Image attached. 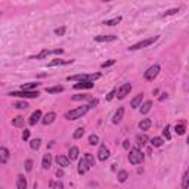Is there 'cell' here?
<instances>
[{"instance_id": "6da1fadb", "label": "cell", "mask_w": 189, "mask_h": 189, "mask_svg": "<svg viewBox=\"0 0 189 189\" xmlns=\"http://www.w3.org/2000/svg\"><path fill=\"white\" fill-rule=\"evenodd\" d=\"M89 105H83V106H78V108H76V110H71V111L65 112V118L67 120H77V118H80V117H83L86 112L89 111Z\"/></svg>"}, {"instance_id": "7a4b0ae2", "label": "cell", "mask_w": 189, "mask_h": 189, "mask_svg": "<svg viewBox=\"0 0 189 189\" xmlns=\"http://www.w3.org/2000/svg\"><path fill=\"white\" fill-rule=\"evenodd\" d=\"M129 161H130V164L137 166V164H140V163L143 161V154H142L137 148H133V149H130V154H129Z\"/></svg>"}, {"instance_id": "3957f363", "label": "cell", "mask_w": 189, "mask_h": 189, "mask_svg": "<svg viewBox=\"0 0 189 189\" xmlns=\"http://www.w3.org/2000/svg\"><path fill=\"white\" fill-rule=\"evenodd\" d=\"M158 40V35H155V37H151V39H146V40H142V42H139V43H136V45L130 46L129 47V50H139V49H143V47H146V46L152 45L154 42H157Z\"/></svg>"}, {"instance_id": "277c9868", "label": "cell", "mask_w": 189, "mask_h": 189, "mask_svg": "<svg viewBox=\"0 0 189 189\" xmlns=\"http://www.w3.org/2000/svg\"><path fill=\"white\" fill-rule=\"evenodd\" d=\"M160 65H152V67H149L146 71H145V74H143V77L148 80V81H152L154 78L160 74Z\"/></svg>"}, {"instance_id": "5b68a950", "label": "cell", "mask_w": 189, "mask_h": 189, "mask_svg": "<svg viewBox=\"0 0 189 189\" xmlns=\"http://www.w3.org/2000/svg\"><path fill=\"white\" fill-rule=\"evenodd\" d=\"M40 93L37 90H19V92H12L11 96H19V98H37Z\"/></svg>"}, {"instance_id": "8992f818", "label": "cell", "mask_w": 189, "mask_h": 189, "mask_svg": "<svg viewBox=\"0 0 189 189\" xmlns=\"http://www.w3.org/2000/svg\"><path fill=\"white\" fill-rule=\"evenodd\" d=\"M130 92H132V84H130V83H124L121 87L118 89V92H117V98H118V99H124Z\"/></svg>"}, {"instance_id": "52a82bcc", "label": "cell", "mask_w": 189, "mask_h": 189, "mask_svg": "<svg viewBox=\"0 0 189 189\" xmlns=\"http://www.w3.org/2000/svg\"><path fill=\"white\" fill-rule=\"evenodd\" d=\"M89 168H92L90 163L87 161V160H86V158H84V157H83V158L78 161V168H77V170H78V174H86Z\"/></svg>"}, {"instance_id": "ba28073f", "label": "cell", "mask_w": 189, "mask_h": 189, "mask_svg": "<svg viewBox=\"0 0 189 189\" xmlns=\"http://www.w3.org/2000/svg\"><path fill=\"white\" fill-rule=\"evenodd\" d=\"M108 157H110V151H108V148H106L105 145H102V146L99 148V151H98V160H99V161H105Z\"/></svg>"}, {"instance_id": "9c48e42d", "label": "cell", "mask_w": 189, "mask_h": 189, "mask_svg": "<svg viewBox=\"0 0 189 189\" xmlns=\"http://www.w3.org/2000/svg\"><path fill=\"white\" fill-rule=\"evenodd\" d=\"M40 118H42V111L37 110V111H34L33 114H31V117H30V120H28V124H30V126H34V124H37V123L40 121Z\"/></svg>"}, {"instance_id": "30bf717a", "label": "cell", "mask_w": 189, "mask_h": 189, "mask_svg": "<svg viewBox=\"0 0 189 189\" xmlns=\"http://www.w3.org/2000/svg\"><path fill=\"white\" fill-rule=\"evenodd\" d=\"M9 149L8 148H0V163L2 164H6L8 160H9Z\"/></svg>"}, {"instance_id": "8fae6325", "label": "cell", "mask_w": 189, "mask_h": 189, "mask_svg": "<svg viewBox=\"0 0 189 189\" xmlns=\"http://www.w3.org/2000/svg\"><path fill=\"white\" fill-rule=\"evenodd\" d=\"M55 118H56V114H55V112H47L45 117L42 118V123H43L45 126H47V124H52V123L55 121Z\"/></svg>"}, {"instance_id": "7c38bea8", "label": "cell", "mask_w": 189, "mask_h": 189, "mask_svg": "<svg viewBox=\"0 0 189 189\" xmlns=\"http://www.w3.org/2000/svg\"><path fill=\"white\" fill-rule=\"evenodd\" d=\"M123 115H124V108H118L115 114H114V117H112V123L114 124H118V123L123 120Z\"/></svg>"}, {"instance_id": "4fadbf2b", "label": "cell", "mask_w": 189, "mask_h": 189, "mask_svg": "<svg viewBox=\"0 0 189 189\" xmlns=\"http://www.w3.org/2000/svg\"><path fill=\"white\" fill-rule=\"evenodd\" d=\"M95 84L92 83V81H80V83H77L76 86H74V89H77V90H80V89H92Z\"/></svg>"}, {"instance_id": "5bb4252c", "label": "cell", "mask_w": 189, "mask_h": 189, "mask_svg": "<svg viewBox=\"0 0 189 189\" xmlns=\"http://www.w3.org/2000/svg\"><path fill=\"white\" fill-rule=\"evenodd\" d=\"M56 163H58V166H61V167L69 166V160H68V157H65V155H58L56 157Z\"/></svg>"}, {"instance_id": "9a60e30c", "label": "cell", "mask_w": 189, "mask_h": 189, "mask_svg": "<svg viewBox=\"0 0 189 189\" xmlns=\"http://www.w3.org/2000/svg\"><path fill=\"white\" fill-rule=\"evenodd\" d=\"M50 166H52V155L50 154H45L43 155V161H42V167L45 170H47Z\"/></svg>"}, {"instance_id": "2e32d148", "label": "cell", "mask_w": 189, "mask_h": 189, "mask_svg": "<svg viewBox=\"0 0 189 189\" xmlns=\"http://www.w3.org/2000/svg\"><path fill=\"white\" fill-rule=\"evenodd\" d=\"M16 189H27V179L22 174H19L16 179Z\"/></svg>"}, {"instance_id": "e0dca14e", "label": "cell", "mask_w": 189, "mask_h": 189, "mask_svg": "<svg viewBox=\"0 0 189 189\" xmlns=\"http://www.w3.org/2000/svg\"><path fill=\"white\" fill-rule=\"evenodd\" d=\"M142 99H143V95L142 93H139L137 96H134L133 98V100H132V108H139L140 106V103H142Z\"/></svg>"}, {"instance_id": "ac0fdd59", "label": "cell", "mask_w": 189, "mask_h": 189, "mask_svg": "<svg viewBox=\"0 0 189 189\" xmlns=\"http://www.w3.org/2000/svg\"><path fill=\"white\" fill-rule=\"evenodd\" d=\"M78 157V148L77 146H71L69 148V152H68V160L69 161H74Z\"/></svg>"}, {"instance_id": "d6986e66", "label": "cell", "mask_w": 189, "mask_h": 189, "mask_svg": "<svg viewBox=\"0 0 189 189\" xmlns=\"http://www.w3.org/2000/svg\"><path fill=\"white\" fill-rule=\"evenodd\" d=\"M117 35H96L95 42H114Z\"/></svg>"}, {"instance_id": "ffe728a7", "label": "cell", "mask_w": 189, "mask_h": 189, "mask_svg": "<svg viewBox=\"0 0 189 189\" xmlns=\"http://www.w3.org/2000/svg\"><path fill=\"white\" fill-rule=\"evenodd\" d=\"M151 108H152V102H151V100H146V102H143V103L140 105V112H142V114H148V112L151 111Z\"/></svg>"}, {"instance_id": "44dd1931", "label": "cell", "mask_w": 189, "mask_h": 189, "mask_svg": "<svg viewBox=\"0 0 189 189\" xmlns=\"http://www.w3.org/2000/svg\"><path fill=\"white\" fill-rule=\"evenodd\" d=\"M73 62V59H69V61H62V59H55V61H50L49 64H47V67H56V65H64V64H71Z\"/></svg>"}, {"instance_id": "7402d4cb", "label": "cell", "mask_w": 189, "mask_h": 189, "mask_svg": "<svg viewBox=\"0 0 189 189\" xmlns=\"http://www.w3.org/2000/svg\"><path fill=\"white\" fill-rule=\"evenodd\" d=\"M12 126H13V127H24V117H21V115L15 117V118L12 120Z\"/></svg>"}, {"instance_id": "603a6c76", "label": "cell", "mask_w": 189, "mask_h": 189, "mask_svg": "<svg viewBox=\"0 0 189 189\" xmlns=\"http://www.w3.org/2000/svg\"><path fill=\"white\" fill-rule=\"evenodd\" d=\"M149 127H151V120L149 118H143L142 121L139 123V129L140 130H148Z\"/></svg>"}, {"instance_id": "cb8c5ba5", "label": "cell", "mask_w": 189, "mask_h": 189, "mask_svg": "<svg viewBox=\"0 0 189 189\" xmlns=\"http://www.w3.org/2000/svg\"><path fill=\"white\" fill-rule=\"evenodd\" d=\"M52 53V50H47V49H45V50H42L39 55H35V56H33L31 59H45V58H47V56Z\"/></svg>"}, {"instance_id": "d4e9b609", "label": "cell", "mask_w": 189, "mask_h": 189, "mask_svg": "<svg viewBox=\"0 0 189 189\" xmlns=\"http://www.w3.org/2000/svg\"><path fill=\"white\" fill-rule=\"evenodd\" d=\"M174 132L177 134H185L186 132V127H185V123H180V124H176L174 126Z\"/></svg>"}, {"instance_id": "484cf974", "label": "cell", "mask_w": 189, "mask_h": 189, "mask_svg": "<svg viewBox=\"0 0 189 189\" xmlns=\"http://www.w3.org/2000/svg\"><path fill=\"white\" fill-rule=\"evenodd\" d=\"M40 83H27V84H22L21 86V90H34L35 87H39Z\"/></svg>"}, {"instance_id": "4316f807", "label": "cell", "mask_w": 189, "mask_h": 189, "mask_svg": "<svg viewBox=\"0 0 189 189\" xmlns=\"http://www.w3.org/2000/svg\"><path fill=\"white\" fill-rule=\"evenodd\" d=\"M188 185H189V173L185 171L183 177H182V189H188Z\"/></svg>"}, {"instance_id": "83f0119b", "label": "cell", "mask_w": 189, "mask_h": 189, "mask_svg": "<svg viewBox=\"0 0 189 189\" xmlns=\"http://www.w3.org/2000/svg\"><path fill=\"white\" fill-rule=\"evenodd\" d=\"M117 177H118V182H121V183H123V182H126V180H127V177H129V173H127L126 170H120Z\"/></svg>"}, {"instance_id": "f1b7e54d", "label": "cell", "mask_w": 189, "mask_h": 189, "mask_svg": "<svg viewBox=\"0 0 189 189\" xmlns=\"http://www.w3.org/2000/svg\"><path fill=\"white\" fill-rule=\"evenodd\" d=\"M121 22V16H115V18H112V19H110V21H105V25H110V27H112V25H117V24Z\"/></svg>"}, {"instance_id": "f546056e", "label": "cell", "mask_w": 189, "mask_h": 189, "mask_svg": "<svg viewBox=\"0 0 189 189\" xmlns=\"http://www.w3.org/2000/svg\"><path fill=\"white\" fill-rule=\"evenodd\" d=\"M13 106H15L16 110H27V108H28V103H27L25 100H19V102H15Z\"/></svg>"}, {"instance_id": "4dcf8cb0", "label": "cell", "mask_w": 189, "mask_h": 189, "mask_svg": "<svg viewBox=\"0 0 189 189\" xmlns=\"http://www.w3.org/2000/svg\"><path fill=\"white\" fill-rule=\"evenodd\" d=\"M163 143H164V140H163L161 137H152V139H151V145L155 146V148H160Z\"/></svg>"}, {"instance_id": "1f68e13d", "label": "cell", "mask_w": 189, "mask_h": 189, "mask_svg": "<svg viewBox=\"0 0 189 189\" xmlns=\"http://www.w3.org/2000/svg\"><path fill=\"white\" fill-rule=\"evenodd\" d=\"M47 93H59V92H64V86H55V87H49L46 89Z\"/></svg>"}, {"instance_id": "d6a6232c", "label": "cell", "mask_w": 189, "mask_h": 189, "mask_svg": "<svg viewBox=\"0 0 189 189\" xmlns=\"http://www.w3.org/2000/svg\"><path fill=\"white\" fill-rule=\"evenodd\" d=\"M136 140H137V145H142V146H143V145L146 143V140H148V137H146L145 134H137V136H136Z\"/></svg>"}, {"instance_id": "836d02e7", "label": "cell", "mask_w": 189, "mask_h": 189, "mask_svg": "<svg viewBox=\"0 0 189 189\" xmlns=\"http://www.w3.org/2000/svg\"><path fill=\"white\" fill-rule=\"evenodd\" d=\"M83 136H84V129H83V127L77 129V130L74 132V134H73L74 139H80V137H83Z\"/></svg>"}, {"instance_id": "e575fe53", "label": "cell", "mask_w": 189, "mask_h": 189, "mask_svg": "<svg viewBox=\"0 0 189 189\" xmlns=\"http://www.w3.org/2000/svg\"><path fill=\"white\" fill-rule=\"evenodd\" d=\"M40 145H42V140H40V139H33V140L30 142V146H31L33 149H39Z\"/></svg>"}, {"instance_id": "d590c367", "label": "cell", "mask_w": 189, "mask_h": 189, "mask_svg": "<svg viewBox=\"0 0 189 189\" xmlns=\"http://www.w3.org/2000/svg\"><path fill=\"white\" fill-rule=\"evenodd\" d=\"M89 143L90 145H98L99 143V137L96 134H90L89 136Z\"/></svg>"}, {"instance_id": "8d00e7d4", "label": "cell", "mask_w": 189, "mask_h": 189, "mask_svg": "<svg viewBox=\"0 0 189 189\" xmlns=\"http://www.w3.org/2000/svg\"><path fill=\"white\" fill-rule=\"evenodd\" d=\"M84 99H90L89 95H74L73 100H84Z\"/></svg>"}, {"instance_id": "74e56055", "label": "cell", "mask_w": 189, "mask_h": 189, "mask_svg": "<svg viewBox=\"0 0 189 189\" xmlns=\"http://www.w3.org/2000/svg\"><path fill=\"white\" fill-rule=\"evenodd\" d=\"M84 158H86V160L89 161L90 166H92V167L95 166V157L92 155V154H84Z\"/></svg>"}, {"instance_id": "f35d334b", "label": "cell", "mask_w": 189, "mask_h": 189, "mask_svg": "<svg viewBox=\"0 0 189 189\" xmlns=\"http://www.w3.org/2000/svg\"><path fill=\"white\" fill-rule=\"evenodd\" d=\"M163 134H164V137H166L167 140H170V139H171V134H170V127H168V126H166V129L163 130Z\"/></svg>"}, {"instance_id": "ab89813d", "label": "cell", "mask_w": 189, "mask_h": 189, "mask_svg": "<svg viewBox=\"0 0 189 189\" xmlns=\"http://www.w3.org/2000/svg\"><path fill=\"white\" fill-rule=\"evenodd\" d=\"M65 31H67V28H65V27H59V28H56V30H55V34H56V35H64Z\"/></svg>"}, {"instance_id": "60d3db41", "label": "cell", "mask_w": 189, "mask_h": 189, "mask_svg": "<svg viewBox=\"0 0 189 189\" xmlns=\"http://www.w3.org/2000/svg\"><path fill=\"white\" fill-rule=\"evenodd\" d=\"M25 170H27V171H31V170H33V160H27V161H25Z\"/></svg>"}, {"instance_id": "b9f144b4", "label": "cell", "mask_w": 189, "mask_h": 189, "mask_svg": "<svg viewBox=\"0 0 189 189\" xmlns=\"http://www.w3.org/2000/svg\"><path fill=\"white\" fill-rule=\"evenodd\" d=\"M114 64H115V59H110V61L103 62L100 67H102V68H108V67H111V65H114Z\"/></svg>"}, {"instance_id": "7bdbcfd3", "label": "cell", "mask_w": 189, "mask_h": 189, "mask_svg": "<svg viewBox=\"0 0 189 189\" xmlns=\"http://www.w3.org/2000/svg\"><path fill=\"white\" fill-rule=\"evenodd\" d=\"M50 186H52V189H64V185L61 183V182H56V183H50Z\"/></svg>"}, {"instance_id": "ee69618b", "label": "cell", "mask_w": 189, "mask_h": 189, "mask_svg": "<svg viewBox=\"0 0 189 189\" xmlns=\"http://www.w3.org/2000/svg\"><path fill=\"white\" fill-rule=\"evenodd\" d=\"M179 9H168V11H166L164 13H163V16H168V15H174V13H177Z\"/></svg>"}, {"instance_id": "f6af8a7d", "label": "cell", "mask_w": 189, "mask_h": 189, "mask_svg": "<svg viewBox=\"0 0 189 189\" xmlns=\"http://www.w3.org/2000/svg\"><path fill=\"white\" fill-rule=\"evenodd\" d=\"M115 93H117V90L114 89L112 92H110V95H106V100H112V98L115 96Z\"/></svg>"}, {"instance_id": "bcb514c9", "label": "cell", "mask_w": 189, "mask_h": 189, "mask_svg": "<svg viewBox=\"0 0 189 189\" xmlns=\"http://www.w3.org/2000/svg\"><path fill=\"white\" fill-rule=\"evenodd\" d=\"M28 137H30V130H25V129H24V133H22V139H24V140H27V139H28Z\"/></svg>"}, {"instance_id": "7dc6e473", "label": "cell", "mask_w": 189, "mask_h": 189, "mask_svg": "<svg viewBox=\"0 0 189 189\" xmlns=\"http://www.w3.org/2000/svg\"><path fill=\"white\" fill-rule=\"evenodd\" d=\"M123 148H124V149H130V140H124Z\"/></svg>"}, {"instance_id": "c3c4849f", "label": "cell", "mask_w": 189, "mask_h": 189, "mask_svg": "<svg viewBox=\"0 0 189 189\" xmlns=\"http://www.w3.org/2000/svg\"><path fill=\"white\" fill-rule=\"evenodd\" d=\"M56 174H58V177H61V176H64V171H62V170H58Z\"/></svg>"}, {"instance_id": "681fc988", "label": "cell", "mask_w": 189, "mask_h": 189, "mask_svg": "<svg viewBox=\"0 0 189 189\" xmlns=\"http://www.w3.org/2000/svg\"><path fill=\"white\" fill-rule=\"evenodd\" d=\"M164 99H167V95H166V93H164V95H163V96L160 98V100H164Z\"/></svg>"}, {"instance_id": "f907efd6", "label": "cell", "mask_w": 189, "mask_h": 189, "mask_svg": "<svg viewBox=\"0 0 189 189\" xmlns=\"http://www.w3.org/2000/svg\"><path fill=\"white\" fill-rule=\"evenodd\" d=\"M0 15H2V12H0Z\"/></svg>"}]
</instances>
